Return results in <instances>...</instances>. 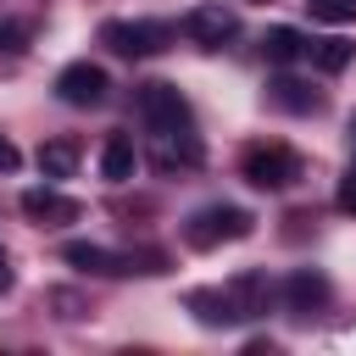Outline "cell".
<instances>
[{"label": "cell", "mask_w": 356, "mask_h": 356, "mask_svg": "<svg viewBox=\"0 0 356 356\" xmlns=\"http://www.w3.org/2000/svg\"><path fill=\"white\" fill-rule=\"evenodd\" d=\"M184 33H189L200 50H222V44L239 33V11H234V6H222V0H211V6H195V11L184 17Z\"/></svg>", "instance_id": "7"}, {"label": "cell", "mask_w": 356, "mask_h": 356, "mask_svg": "<svg viewBox=\"0 0 356 356\" xmlns=\"http://www.w3.org/2000/svg\"><path fill=\"white\" fill-rule=\"evenodd\" d=\"M228 295H234V306H239L245 317L267 312V278H261V273H239V278L228 284Z\"/></svg>", "instance_id": "15"}, {"label": "cell", "mask_w": 356, "mask_h": 356, "mask_svg": "<svg viewBox=\"0 0 356 356\" xmlns=\"http://www.w3.org/2000/svg\"><path fill=\"white\" fill-rule=\"evenodd\" d=\"M328 278L323 273H312V267H295L289 278H284V300H289V312H300V317H312L317 306H328Z\"/></svg>", "instance_id": "10"}, {"label": "cell", "mask_w": 356, "mask_h": 356, "mask_svg": "<svg viewBox=\"0 0 356 356\" xmlns=\"http://www.w3.org/2000/svg\"><path fill=\"white\" fill-rule=\"evenodd\" d=\"M134 106H139V117H145V128H150V139H156V161H161V167H172V161L195 167V161H200L195 111H189V100H184L172 83H139Z\"/></svg>", "instance_id": "1"}, {"label": "cell", "mask_w": 356, "mask_h": 356, "mask_svg": "<svg viewBox=\"0 0 356 356\" xmlns=\"http://www.w3.org/2000/svg\"><path fill=\"white\" fill-rule=\"evenodd\" d=\"M17 161H22V150H17V145L0 134V172H17Z\"/></svg>", "instance_id": "20"}, {"label": "cell", "mask_w": 356, "mask_h": 356, "mask_svg": "<svg viewBox=\"0 0 356 356\" xmlns=\"http://www.w3.org/2000/svg\"><path fill=\"white\" fill-rule=\"evenodd\" d=\"M22 39H28V22L6 17V22H0V50H11V56H17V50H22Z\"/></svg>", "instance_id": "18"}, {"label": "cell", "mask_w": 356, "mask_h": 356, "mask_svg": "<svg viewBox=\"0 0 356 356\" xmlns=\"http://www.w3.org/2000/svg\"><path fill=\"white\" fill-rule=\"evenodd\" d=\"M134 167H139L134 139H128V134H106V145H100V178H106V184H128Z\"/></svg>", "instance_id": "11"}, {"label": "cell", "mask_w": 356, "mask_h": 356, "mask_svg": "<svg viewBox=\"0 0 356 356\" xmlns=\"http://www.w3.org/2000/svg\"><path fill=\"white\" fill-rule=\"evenodd\" d=\"M312 6V17H323V22H350L356 17V0H306Z\"/></svg>", "instance_id": "17"}, {"label": "cell", "mask_w": 356, "mask_h": 356, "mask_svg": "<svg viewBox=\"0 0 356 356\" xmlns=\"http://www.w3.org/2000/svg\"><path fill=\"white\" fill-rule=\"evenodd\" d=\"M256 234V217L245 211V206H200L189 222H184V239L195 245V250H211V245H222V239H250Z\"/></svg>", "instance_id": "3"}, {"label": "cell", "mask_w": 356, "mask_h": 356, "mask_svg": "<svg viewBox=\"0 0 356 356\" xmlns=\"http://www.w3.org/2000/svg\"><path fill=\"white\" fill-rule=\"evenodd\" d=\"M184 306L195 312V323H206V328H234V323H245V312L234 306V295L228 289H189L184 295Z\"/></svg>", "instance_id": "9"}, {"label": "cell", "mask_w": 356, "mask_h": 356, "mask_svg": "<svg viewBox=\"0 0 356 356\" xmlns=\"http://www.w3.org/2000/svg\"><path fill=\"white\" fill-rule=\"evenodd\" d=\"M106 95H111V78H106V67H95V61H67V67L56 72V100H61V106L89 111V106H100Z\"/></svg>", "instance_id": "6"}, {"label": "cell", "mask_w": 356, "mask_h": 356, "mask_svg": "<svg viewBox=\"0 0 356 356\" xmlns=\"http://www.w3.org/2000/svg\"><path fill=\"white\" fill-rule=\"evenodd\" d=\"M306 44H312V39H306V33H295V28H284V22L261 33V56H267L273 67H289V61H300V56H306Z\"/></svg>", "instance_id": "12"}, {"label": "cell", "mask_w": 356, "mask_h": 356, "mask_svg": "<svg viewBox=\"0 0 356 356\" xmlns=\"http://www.w3.org/2000/svg\"><path fill=\"white\" fill-rule=\"evenodd\" d=\"M267 89H273V106H284V111H317V106H323L300 78H273Z\"/></svg>", "instance_id": "16"}, {"label": "cell", "mask_w": 356, "mask_h": 356, "mask_svg": "<svg viewBox=\"0 0 356 356\" xmlns=\"http://www.w3.org/2000/svg\"><path fill=\"white\" fill-rule=\"evenodd\" d=\"M339 211H356V167L339 178Z\"/></svg>", "instance_id": "19"}, {"label": "cell", "mask_w": 356, "mask_h": 356, "mask_svg": "<svg viewBox=\"0 0 356 356\" xmlns=\"http://www.w3.org/2000/svg\"><path fill=\"white\" fill-rule=\"evenodd\" d=\"M167 39H172L167 22H100V44H106L111 56H128V61L167 50Z\"/></svg>", "instance_id": "5"}, {"label": "cell", "mask_w": 356, "mask_h": 356, "mask_svg": "<svg viewBox=\"0 0 356 356\" xmlns=\"http://www.w3.org/2000/svg\"><path fill=\"white\" fill-rule=\"evenodd\" d=\"M350 134H356V111H350Z\"/></svg>", "instance_id": "22"}, {"label": "cell", "mask_w": 356, "mask_h": 356, "mask_svg": "<svg viewBox=\"0 0 356 356\" xmlns=\"http://www.w3.org/2000/svg\"><path fill=\"white\" fill-rule=\"evenodd\" d=\"M306 56H312V67H317V72H345V67H350V56H356V44H350L345 33H328V39H312V44H306Z\"/></svg>", "instance_id": "13"}, {"label": "cell", "mask_w": 356, "mask_h": 356, "mask_svg": "<svg viewBox=\"0 0 356 356\" xmlns=\"http://www.w3.org/2000/svg\"><path fill=\"white\" fill-rule=\"evenodd\" d=\"M11 278H17V273H11V256H6V245H0V295L11 289Z\"/></svg>", "instance_id": "21"}, {"label": "cell", "mask_w": 356, "mask_h": 356, "mask_svg": "<svg viewBox=\"0 0 356 356\" xmlns=\"http://www.w3.org/2000/svg\"><path fill=\"white\" fill-rule=\"evenodd\" d=\"M61 261H72L78 273L89 278H122V273H161V256H117L106 245H89V239H67L61 245Z\"/></svg>", "instance_id": "2"}, {"label": "cell", "mask_w": 356, "mask_h": 356, "mask_svg": "<svg viewBox=\"0 0 356 356\" xmlns=\"http://www.w3.org/2000/svg\"><path fill=\"white\" fill-rule=\"evenodd\" d=\"M239 172H245L250 189H289L300 178V156L289 145H250L245 161H239Z\"/></svg>", "instance_id": "4"}, {"label": "cell", "mask_w": 356, "mask_h": 356, "mask_svg": "<svg viewBox=\"0 0 356 356\" xmlns=\"http://www.w3.org/2000/svg\"><path fill=\"white\" fill-rule=\"evenodd\" d=\"M22 211L33 217V222H44V228H61V222H78V200H67L61 189H50V184H39V189H22Z\"/></svg>", "instance_id": "8"}, {"label": "cell", "mask_w": 356, "mask_h": 356, "mask_svg": "<svg viewBox=\"0 0 356 356\" xmlns=\"http://www.w3.org/2000/svg\"><path fill=\"white\" fill-rule=\"evenodd\" d=\"M72 167H78V145L72 139H44L39 145V172L44 178H72Z\"/></svg>", "instance_id": "14"}]
</instances>
